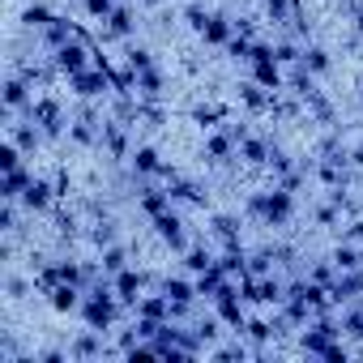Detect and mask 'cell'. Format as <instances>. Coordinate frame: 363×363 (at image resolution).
Instances as JSON below:
<instances>
[{"label": "cell", "mask_w": 363, "mask_h": 363, "mask_svg": "<svg viewBox=\"0 0 363 363\" xmlns=\"http://www.w3.org/2000/svg\"><path fill=\"white\" fill-rule=\"evenodd\" d=\"M248 214L261 227H286L295 218V193L282 189V184H269L261 193H248Z\"/></svg>", "instance_id": "6da1fadb"}, {"label": "cell", "mask_w": 363, "mask_h": 363, "mask_svg": "<svg viewBox=\"0 0 363 363\" xmlns=\"http://www.w3.org/2000/svg\"><path fill=\"white\" fill-rule=\"evenodd\" d=\"M90 65H94V43H90L86 35H77V39H69L65 48L52 52V69H56L60 77H73V73H82V69H90Z\"/></svg>", "instance_id": "7a4b0ae2"}, {"label": "cell", "mask_w": 363, "mask_h": 363, "mask_svg": "<svg viewBox=\"0 0 363 363\" xmlns=\"http://www.w3.org/2000/svg\"><path fill=\"white\" fill-rule=\"evenodd\" d=\"M69 90H73L77 99H86V103L116 94V86H111V65H90V69L73 73V77H69Z\"/></svg>", "instance_id": "3957f363"}, {"label": "cell", "mask_w": 363, "mask_h": 363, "mask_svg": "<svg viewBox=\"0 0 363 363\" xmlns=\"http://www.w3.org/2000/svg\"><path fill=\"white\" fill-rule=\"evenodd\" d=\"M150 282H154V278H150L145 269H137V265H124L120 274H111V291H116V299H120L124 308H137V299L145 295Z\"/></svg>", "instance_id": "277c9868"}, {"label": "cell", "mask_w": 363, "mask_h": 363, "mask_svg": "<svg viewBox=\"0 0 363 363\" xmlns=\"http://www.w3.org/2000/svg\"><path fill=\"white\" fill-rule=\"evenodd\" d=\"M56 197H60V189L52 184L48 175H35L30 184H26V193L18 197V206L26 210V214H48L52 206H56Z\"/></svg>", "instance_id": "5b68a950"}, {"label": "cell", "mask_w": 363, "mask_h": 363, "mask_svg": "<svg viewBox=\"0 0 363 363\" xmlns=\"http://www.w3.org/2000/svg\"><path fill=\"white\" fill-rule=\"evenodd\" d=\"M150 227H154V235H158L171 252H184V248H189V227H184V218L175 214V206H171L167 214L150 218Z\"/></svg>", "instance_id": "8992f818"}, {"label": "cell", "mask_w": 363, "mask_h": 363, "mask_svg": "<svg viewBox=\"0 0 363 363\" xmlns=\"http://www.w3.org/2000/svg\"><path fill=\"white\" fill-rule=\"evenodd\" d=\"M26 116H30V120H35L52 141H56V137L65 133V124H69V120H65V111H60V103H56L52 94H39V99L30 103V111H26Z\"/></svg>", "instance_id": "52a82bcc"}, {"label": "cell", "mask_w": 363, "mask_h": 363, "mask_svg": "<svg viewBox=\"0 0 363 363\" xmlns=\"http://www.w3.org/2000/svg\"><path fill=\"white\" fill-rule=\"evenodd\" d=\"M235 154H240V141H235V137H231V133H227L223 124L206 133V145H201V158H206L210 167H223V162H231Z\"/></svg>", "instance_id": "ba28073f"}, {"label": "cell", "mask_w": 363, "mask_h": 363, "mask_svg": "<svg viewBox=\"0 0 363 363\" xmlns=\"http://www.w3.org/2000/svg\"><path fill=\"white\" fill-rule=\"evenodd\" d=\"M128 171L137 175V179H162V171H167V162H162V154H158V145H150V141H141V145H133V154H128Z\"/></svg>", "instance_id": "9c48e42d"}, {"label": "cell", "mask_w": 363, "mask_h": 363, "mask_svg": "<svg viewBox=\"0 0 363 363\" xmlns=\"http://www.w3.org/2000/svg\"><path fill=\"white\" fill-rule=\"evenodd\" d=\"M35 86L22 77V73H13L9 82H5V94H0V99H5V116L13 120V116H22V111H30V103H35V94H30Z\"/></svg>", "instance_id": "30bf717a"}, {"label": "cell", "mask_w": 363, "mask_h": 363, "mask_svg": "<svg viewBox=\"0 0 363 363\" xmlns=\"http://www.w3.org/2000/svg\"><path fill=\"white\" fill-rule=\"evenodd\" d=\"M9 137L18 141V150H22L26 158H35V150L48 141V133H43V128H39L30 116H26V120H18V116H13V120H9Z\"/></svg>", "instance_id": "8fae6325"}, {"label": "cell", "mask_w": 363, "mask_h": 363, "mask_svg": "<svg viewBox=\"0 0 363 363\" xmlns=\"http://www.w3.org/2000/svg\"><path fill=\"white\" fill-rule=\"evenodd\" d=\"M137 35V5H116L103 22V39H133Z\"/></svg>", "instance_id": "7c38bea8"}, {"label": "cell", "mask_w": 363, "mask_h": 363, "mask_svg": "<svg viewBox=\"0 0 363 363\" xmlns=\"http://www.w3.org/2000/svg\"><path fill=\"white\" fill-rule=\"evenodd\" d=\"M82 299H86V286H77V282H56V286L48 291V303H52V312H60V316L82 312Z\"/></svg>", "instance_id": "4fadbf2b"}, {"label": "cell", "mask_w": 363, "mask_h": 363, "mask_svg": "<svg viewBox=\"0 0 363 363\" xmlns=\"http://www.w3.org/2000/svg\"><path fill=\"white\" fill-rule=\"evenodd\" d=\"M235 35H240V30H235V18L210 13V22H206V30H201V43H206V48H227Z\"/></svg>", "instance_id": "5bb4252c"}, {"label": "cell", "mask_w": 363, "mask_h": 363, "mask_svg": "<svg viewBox=\"0 0 363 363\" xmlns=\"http://www.w3.org/2000/svg\"><path fill=\"white\" fill-rule=\"evenodd\" d=\"M248 73H252V82H257V86L274 90V94H282V90H286V69H282L278 60H252V65H248Z\"/></svg>", "instance_id": "9a60e30c"}, {"label": "cell", "mask_w": 363, "mask_h": 363, "mask_svg": "<svg viewBox=\"0 0 363 363\" xmlns=\"http://www.w3.org/2000/svg\"><path fill=\"white\" fill-rule=\"evenodd\" d=\"M235 90H240V103H244L252 116H261V111H274V99H278V94H274V90H265V86H257L252 77H248V82H240Z\"/></svg>", "instance_id": "2e32d148"}, {"label": "cell", "mask_w": 363, "mask_h": 363, "mask_svg": "<svg viewBox=\"0 0 363 363\" xmlns=\"http://www.w3.org/2000/svg\"><path fill=\"white\" fill-rule=\"evenodd\" d=\"M103 150H107L116 162L133 154V145H128V124H124V120H107V124H103Z\"/></svg>", "instance_id": "e0dca14e"}, {"label": "cell", "mask_w": 363, "mask_h": 363, "mask_svg": "<svg viewBox=\"0 0 363 363\" xmlns=\"http://www.w3.org/2000/svg\"><path fill=\"white\" fill-rule=\"evenodd\" d=\"M175 201H171V193L167 189H158V184H141V193H137V210L145 214V218H158V214H167Z\"/></svg>", "instance_id": "ac0fdd59"}, {"label": "cell", "mask_w": 363, "mask_h": 363, "mask_svg": "<svg viewBox=\"0 0 363 363\" xmlns=\"http://www.w3.org/2000/svg\"><path fill=\"white\" fill-rule=\"evenodd\" d=\"M35 179V171L22 162V167H13V171H5L0 175V201H18L22 193H26V184Z\"/></svg>", "instance_id": "d6986e66"}, {"label": "cell", "mask_w": 363, "mask_h": 363, "mask_svg": "<svg viewBox=\"0 0 363 363\" xmlns=\"http://www.w3.org/2000/svg\"><path fill=\"white\" fill-rule=\"evenodd\" d=\"M162 90H167V77H162V69H158V65H154V69H145V73H137L133 94H137L141 103H158V99H162Z\"/></svg>", "instance_id": "ffe728a7"}, {"label": "cell", "mask_w": 363, "mask_h": 363, "mask_svg": "<svg viewBox=\"0 0 363 363\" xmlns=\"http://www.w3.org/2000/svg\"><path fill=\"white\" fill-rule=\"evenodd\" d=\"M269 150H274V141H269V137L248 133V137L240 141V162H244V167H265V162H269Z\"/></svg>", "instance_id": "44dd1931"}, {"label": "cell", "mask_w": 363, "mask_h": 363, "mask_svg": "<svg viewBox=\"0 0 363 363\" xmlns=\"http://www.w3.org/2000/svg\"><path fill=\"white\" fill-rule=\"evenodd\" d=\"M103 337H107V333H99V329H90V325H86V329L69 342V354H73V359H99V354L107 350V346H103Z\"/></svg>", "instance_id": "7402d4cb"}, {"label": "cell", "mask_w": 363, "mask_h": 363, "mask_svg": "<svg viewBox=\"0 0 363 363\" xmlns=\"http://www.w3.org/2000/svg\"><path fill=\"white\" fill-rule=\"evenodd\" d=\"M167 193H171V201L175 206H206V193H201V184L197 179H167Z\"/></svg>", "instance_id": "603a6c76"}, {"label": "cell", "mask_w": 363, "mask_h": 363, "mask_svg": "<svg viewBox=\"0 0 363 363\" xmlns=\"http://www.w3.org/2000/svg\"><path fill=\"white\" fill-rule=\"evenodd\" d=\"M261 9H265V22L278 30V26L295 22V13L303 9V0H261Z\"/></svg>", "instance_id": "cb8c5ba5"}, {"label": "cell", "mask_w": 363, "mask_h": 363, "mask_svg": "<svg viewBox=\"0 0 363 363\" xmlns=\"http://www.w3.org/2000/svg\"><path fill=\"white\" fill-rule=\"evenodd\" d=\"M299 69H308L312 77H325V73L333 69V56H329V48H320V43H303V56H299Z\"/></svg>", "instance_id": "d4e9b609"}, {"label": "cell", "mask_w": 363, "mask_h": 363, "mask_svg": "<svg viewBox=\"0 0 363 363\" xmlns=\"http://www.w3.org/2000/svg\"><path fill=\"white\" fill-rule=\"evenodd\" d=\"M77 35H82V30H77V22H69V18H60V13H56V22H52L39 39L48 43V52H56V48H65V43H69V39H77Z\"/></svg>", "instance_id": "484cf974"}, {"label": "cell", "mask_w": 363, "mask_h": 363, "mask_svg": "<svg viewBox=\"0 0 363 363\" xmlns=\"http://www.w3.org/2000/svg\"><path fill=\"white\" fill-rule=\"evenodd\" d=\"M337 325H342V337L346 342H363V308H354V303H342L337 308Z\"/></svg>", "instance_id": "4316f807"}, {"label": "cell", "mask_w": 363, "mask_h": 363, "mask_svg": "<svg viewBox=\"0 0 363 363\" xmlns=\"http://www.w3.org/2000/svg\"><path fill=\"white\" fill-rule=\"evenodd\" d=\"M210 235L223 240V248H235L240 244V218L235 214H214L210 218Z\"/></svg>", "instance_id": "83f0119b"}, {"label": "cell", "mask_w": 363, "mask_h": 363, "mask_svg": "<svg viewBox=\"0 0 363 363\" xmlns=\"http://www.w3.org/2000/svg\"><path fill=\"white\" fill-rule=\"evenodd\" d=\"M52 22H56V13L43 5V0H30V5L22 9V26H26V30H35V35H43Z\"/></svg>", "instance_id": "f1b7e54d"}, {"label": "cell", "mask_w": 363, "mask_h": 363, "mask_svg": "<svg viewBox=\"0 0 363 363\" xmlns=\"http://www.w3.org/2000/svg\"><path fill=\"white\" fill-rule=\"evenodd\" d=\"M214 261H218V252H214L210 244H189V248H184V269H189V274H206Z\"/></svg>", "instance_id": "f546056e"}, {"label": "cell", "mask_w": 363, "mask_h": 363, "mask_svg": "<svg viewBox=\"0 0 363 363\" xmlns=\"http://www.w3.org/2000/svg\"><path fill=\"white\" fill-rule=\"evenodd\" d=\"M133 312H137V316H154V320H171V299H167L162 291H158V295H141Z\"/></svg>", "instance_id": "4dcf8cb0"}, {"label": "cell", "mask_w": 363, "mask_h": 363, "mask_svg": "<svg viewBox=\"0 0 363 363\" xmlns=\"http://www.w3.org/2000/svg\"><path fill=\"white\" fill-rule=\"evenodd\" d=\"M99 265H103V274L111 278V274H120L124 265H128V248L116 240V244H107V248H99Z\"/></svg>", "instance_id": "1f68e13d"}, {"label": "cell", "mask_w": 363, "mask_h": 363, "mask_svg": "<svg viewBox=\"0 0 363 363\" xmlns=\"http://www.w3.org/2000/svg\"><path fill=\"white\" fill-rule=\"evenodd\" d=\"M116 240H120V231H116V218L99 214V218L90 223V244H94V248H107V244H116Z\"/></svg>", "instance_id": "d6a6232c"}, {"label": "cell", "mask_w": 363, "mask_h": 363, "mask_svg": "<svg viewBox=\"0 0 363 363\" xmlns=\"http://www.w3.org/2000/svg\"><path fill=\"white\" fill-rule=\"evenodd\" d=\"M193 124L218 128V124H227V107H218V103H197V107H193Z\"/></svg>", "instance_id": "836d02e7"}, {"label": "cell", "mask_w": 363, "mask_h": 363, "mask_svg": "<svg viewBox=\"0 0 363 363\" xmlns=\"http://www.w3.org/2000/svg\"><path fill=\"white\" fill-rule=\"evenodd\" d=\"M265 171L274 175V184H278V179H286V175L295 171V158H291L282 145H274V150H269V162H265Z\"/></svg>", "instance_id": "e575fe53"}, {"label": "cell", "mask_w": 363, "mask_h": 363, "mask_svg": "<svg viewBox=\"0 0 363 363\" xmlns=\"http://www.w3.org/2000/svg\"><path fill=\"white\" fill-rule=\"evenodd\" d=\"M124 65H128L133 73H145V69H154V52H150V48H137V43H133V48L124 52Z\"/></svg>", "instance_id": "d590c367"}, {"label": "cell", "mask_w": 363, "mask_h": 363, "mask_svg": "<svg viewBox=\"0 0 363 363\" xmlns=\"http://www.w3.org/2000/svg\"><path fill=\"white\" fill-rule=\"evenodd\" d=\"M252 39H257V35H235V39H231V43H227L223 52H227L231 60H240V65H248V56H252Z\"/></svg>", "instance_id": "8d00e7d4"}, {"label": "cell", "mask_w": 363, "mask_h": 363, "mask_svg": "<svg viewBox=\"0 0 363 363\" xmlns=\"http://www.w3.org/2000/svg\"><path fill=\"white\" fill-rule=\"evenodd\" d=\"M82 9H86V18H90V22H99V26H103V22L111 18V9H116V0H82Z\"/></svg>", "instance_id": "74e56055"}, {"label": "cell", "mask_w": 363, "mask_h": 363, "mask_svg": "<svg viewBox=\"0 0 363 363\" xmlns=\"http://www.w3.org/2000/svg\"><path fill=\"white\" fill-rule=\"evenodd\" d=\"M0 235H18V201H0Z\"/></svg>", "instance_id": "f35d334b"}, {"label": "cell", "mask_w": 363, "mask_h": 363, "mask_svg": "<svg viewBox=\"0 0 363 363\" xmlns=\"http://www.w3.org/2000/svg\"><path fill=\"white\" fill-rule=\"evenodd\" d=\"M22 158H26V154L18 150V141H13V137H9L5 145H0V171H13V167H22Z\"/></svg>", "instance_id": "ab89813d"}, {"label": "cell", "mask_w": 363, "mask_h": 363, "mask_svg": "<svg viewBox=\"0 0 363 363\" xmlns=\"http://www.w3.org/2000/svg\"><path fill=\"white\" fill-rule=\"evenodd\" d=\"M184 22H189V30H197V35H201V30H206V22H210V9H206V5H189V9H184Z\"/></svg>", "instance_id": "60d3db41"}, {"label": "cell", "mask_w": 363, "mask_h": 363, "mask_svg": "<svg viewBox=\"0 0 363 363\" xmlns=\"http://www.w3.org/2000/svg\"><path fill=\"white\" fill-rule=\"evenodd\" d=\"M9 295H13V299H22V295H26V282H22V278H13V282H9Z\"/></svg>", "instance_id": "b9f144b4"}, {"label": "cell", "mask_w": 363, "mask_h": 363, "mask_svg": "<svg viewBox=\"0 0 363 363\" xmlns=\"http://www.w3.org/2000/svg\"><path fill=\"white\" fill-rule=\"evenodd\" d=\"M354 35L363 39V9H354Z\"/></svg>", "instance_id": "7bdbcfd3"}, {"label": "cell", "mask_w": 363, "mask_h": 363, "mask_svg": "<svg viewBox=\"0 0 363 363\" xmlns=\"http://www.w3.org/2000/svg\"><path fill=\"white\" fill-rule=\"evenodd\" d=\"M133 5H141V9H158L162 0H133Z\"/></svg>", "instance_id": "ee69618b"}, {"label": "cell", "mask_w": 363, "mask_h": 363, "mask_svg": "<svg viewBox=\"0 0 363 363\" xmlns=\"http://www.w3.org/2000/svg\"><path fill=\"white\" fill-rule=\"evenodd\" d=\"M346 5H354V9H363V0H346Z\"/></svg>", "instance_id": "f6af8a7d"}, {"label": "cell", "mask_w": 363, "mask_h": 363, "mask_svg": "<svg viewBox=\"0 0 363 363\" xmlns=\"http://www.w3.org/2000/svg\"><path fill=\"white\" fill-rule=\"evenodd\" d=\"M240 5H252V0H240Z\"/></svg>", "instance_id": "bcb514c9"}]
</instances>
